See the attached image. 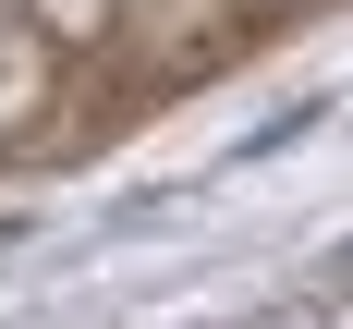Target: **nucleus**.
<instances>
[{
  "label": "nucleus",
  "mask_w": 353,
  "mask_h": 329,
  "mask_svg": "<svg viewBox=\"0 0 353 329\" xmlns=\"http://www.w3.org/2000/svg\"><path fill=\"white\" fill-rule=\"evenodd\" d=\"M317 305H341V317H353V244L305 256V268H292V292L268 305V329H292V317H317Z\"/></svg>",
  "instance_id": "nucleus-1"
}]
</instances>
